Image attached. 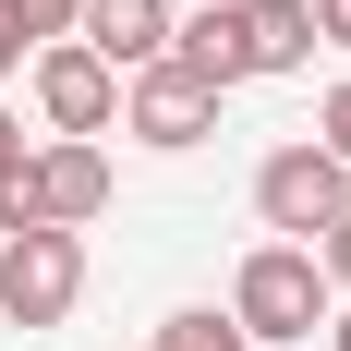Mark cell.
Wrapping results in <instances>:
<instances>
[{
    "label": "cell",
    "mask_w": 351,
    "mask_h": 351,
    "mask_svg": "<svg viewBox=\"0 0 351 351\" xmlns=\"http://www.w3.org/2000/svg\"><path fill=\"white\" fill-rule=\"evenodd\" d=\"M327 315H339V291H327L315 243H254L230 267V327L243 339H315Z\"/></svg>",
    "instance_id": "6da1fadb"
},
{
    "label": "cell",
    "mask_w": 351,
    "mask_h": 351,
    "mask_svg": "<svg viewBox=\"0 0 351 351\" xmlns=\"http://www.w3.org/2000/svg\"><path fill=\"white\" fill-rule=\"evenodd\" d=\"M339 206H351V170L327 158L315 134H303V145H279V158L254 170V218H267L279 243H327V230H339Z\"/></svg>",
    "instance_id": "7a4b0ae2"
},
{
    "label": "cell",
    "mask_w": 351,
    "mask_h": 351,
    "mask_svg": "<svg viewBox=\"0 0 351 351\" xmlns=\"http://www.w3.org/2000/svg\"><path fill=\"white\" fill-rule=\"evenodd\" d=\"M85 303V230H12L0 243V315L12 327H61Z\"/></svg>",
    "instance_id": "3957f363"
},
{
    "label": "cell",
    "mask_w": 351,
    "mask_h": 351,
    "mask_svg": "<svg viewBox=\"0 0 351 351\" xmlns=\"http://www.w3.org/2000/svg\"><path fill=\"white\" fill-rule=\"evenodd\" d=\"M36 121L73 134V145H97L109 121H121V73H109L85 36H49V49H36Z\"/></svg>",
    "instance_id": "277c9868"
},
{
    "label": "cell",
    "mask_w": 351,
    "mask_h": 351,
    "mask_svg": "<svg viewBox=\"0 0 351 351\" xmlns=\"http://www.w3.org/2000/svg\"><path fill=\"white\" fill-rule=\"evenodd\" d=\"M121 134H134V145H158V158L206 145V134H218V85H194L182 61H145V73H121Z\"/></svg>",
    "instance_id": "5b68a950"
},
{
    "label": "cell",
    "mask_w": 351,
    "mask_h": 351,
    "mask_svg": "<svg viewBox=\"0 0 351 351\" xmlns=\"http://www.w3.org/2000/svg\"><path fill=\"white\" fill-rule=\"evenodd\" d=\"M109 218V145H36V230H85Z\"/></svg>",
    "instance_id": "8992f818"
},
{
    "label": "cell",
    "mask_w": 351,
    "mask_h": 351,
    "mask_svg": "<svg viewBox=\"0 0 351 351\" xmlns=\"http://www.w3.org/2000/svg\"><path fill=\"white\" fill-rule=\"evenodd\" d=\"M170 61L194 73V85H254V36H243V0H206V12H182L170 25Z\"/></svg>",
    "instance_id": "52a82bcc"
},
{
    "label": "cell",
    "mask_w": 351,
    "mask_h": 351,
    "mask_svg": "<svg viewBox=\"0 0 351 351\" xmlns=\"http://www.w3.org/2000/svg\"><path fill=\"white\" fill-rule=\"evenodd\" d=\"M170 25H182L170 0H85V25H73V36H85L109 73H145V61H170Z\"/></svg>",
    "instance_id": "ba28073f"
},
{
    "label": "cell",
    "mask_w": 351,
    "mask_h": 351,
    "mask_svg": "<svg viewBox=\"0 0 351 351\" xmlns=\"http://www.w3.org/2000/svg\"><path fill=\"white\" fill-rule=\"evenodd\" d=\"M243 36H254V73H303L315 61V12L303 0H243Z\"/></svg>",
    "instance_id": "9c48e42d"
},
{
    "label": "cell",
    "mask_w": 351,
    "mask_h": 351,
    "mask_svg": "<svg viewBox=\"0 0 351 351\" xmlns=\"http://www.w3.org/2000/svg\"><path fill=\"white\" fill-rule=\"evenodd\" d=\"M158 351H254V339L218 315V303H182V315H158Z\"/></svg>",
    "instance_id": "30bf717a"
},
{
    "label": "cell",
    "mask_w": 351,
    "mask_h": 351,
    "mask_svg": "<svg viewBox=\"0 0 351 351\" xmlns=\"http://www.w3.org/2000/svg\"><path fill=\"white\" fill-rule=\"evenodd\" d=\"M315 145H327V158L351 170V85H327V109H315Z\"/></svg>",
    "instance_id": "8fae6325"
},
{
    "label": "cell",
    "mask_w": 351,
    "mask_h": 351,
    "mask_svg": "<svg viewBox=\"0 0 351 351\" xmlns=\"http://www.w3.org/2000/svg\"><path fill=\"white\" fill-rule=\"evenodd\" d=\"M73 25H85V0H25V36H36V49H49V36H73Z\"/></svg>",
    "instance_id": "7c38bea8"
},
{
    "label": "cell",
    "mask_w": 351,
    "mask_h": 351,
    "mask_svg": "<svg viewBox=\"0 0 351 351\" xmlns=\"http://www.w3.org/2000/svg\"><path fill=\"white\" fill-rule=\"evenodd\" d=\"M25 49H36V36H25V0H0V85L25 73Z\"/></svg>",
    "instance_id": "4fadbf2b"
},
{
    "label": "cell",
    "mask_w": 351,
    "mask_h": 351,
    "mask_svg": "<svg viewBox=\"0 0 351 351\" xmlns=\"http://www.w3.org/2000/svg\"><path fill=\"white\" fill-rule=\"evenodd\" d=\"M315 267H327V291H351V206H339V230L315 243Z\"/></svg>",
    "instance_id": "5bb4252c"
},
{
    "label": "cell",
    "mask_w": 351,
    "mask_h": 351,
    "mask_svg": "<svg viewBox=\"0 0 351 351\" xmlns=\"http://www.w3.org/2000/svg\"><path fill=\"white\" fill-rule=\"evenodd\" d=\"M315 12V49H351V0H303Z\"/></svg>",
    "instance_id": "9a60e30c"
},
{
    "label": "cell",
    "mask_w": 351,
    "mask_h": 351,
    "mask_svg": "<svg viewBox=\"0 0 351 351\" xmlns=\"http://www.w3.org/2000/svg\"><path fill=\"white\" fill-rule=\"evenodd\" d=\"M327 351H351V303H339V315H327Z\"/></svg>",
    "instance_id": "2e32d148"
}]
</instances>
